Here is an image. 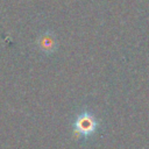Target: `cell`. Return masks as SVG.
<instances>
[{
    "label": "cell",
    "instance_id": "6da1fadb",
    "mask_svg": "<svg viewBox=\"0 0 149 149\" xmlns=\"http://www.w3.org/2000/svg\"><path fill=\"white\" fill-rule=\"evenodd\" d=\"M97 126H98V122L95 118L88 112H84L80 115H78L74 122L76 132L83 136H90L91 134H93L97 129Z\"/></svg>",
    "mask_w": 149,
    "mask_h": 149
}]
</instances>
